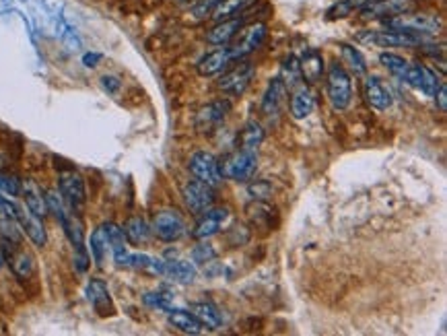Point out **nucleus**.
Returning a JSON list of instances; mask_svg holds the SVG:
<instances>
[{
    "mask_svg": "<svg viewBox=\"0 0 447 336\" xmlns=\"http://www.w3.org/2000/svg\"><path fill=\"white\" fill-rule=\"evenodd\" d=\"M385 29H398L406 33H414V35H433L441 29V19L435 15H426V13H404L398 17H390L383 19Z\"/></svg>",
    "mask_w": 447,
    "mask_h": 336,
    "instance_id": "nucleus-3",
    "label": "nucleus"
},
{
    "mask_svg": "<svg viewBox=\"0 0 447 336\" xmlns=\"http://www.w3.org/2000/svg\"><path fill=\"white\" fill-rule=\"evenodd\" d=\"M21 188H23V182L13 175V173H0V192L6 194V196H21Z\"/></svg>",
    "mask_w": 447,
    "mask_h": 336,
    "instance_id": "nucleus-40",
    "label": "nucleus"
},
{
    "mask_svg": "<svg viewBox=\"0 0 447 336\" xmlns=\"http://www.w3.org/2000/svg\"><path fill=\"white\" fill-rule=\"evenodd\" d=\"M221 2H223V0H196V4H194V8H192V15H194L196 19H207V17H211L214 6L221 4Z\"/></svg>",
    "mask_w": 447,
    "mask_h": 336,
    "instance_id": "nucleus-44",
    "label": "nucleus"
},
{
    "mask_svg": "<svg viewBox=\"0 0 447 336\" xmlns=\"http://www.w3.org/2000/svg\"><path fill=\"white\" fill-rule=\"evenodd\" d=\"M4 266V248H2V241H0V268Z\"/></svg>",
    "mask_w": 447,
    "mask_h": 336,
    "instance_id": "nucleus-50",
    "label": "nucleus"
},
{
    "mask_svg": "<svg viewBox=\"0 0 447 336\" xmlns=\"http://www.w3.org/2000/svg\"><path fill=\"white\" fill-rule=\"evenodd\" d=\"M315 108V93L307 87L306 83H301L299 87L293 89L291 95V114L295 120H306L307 116L313 112Z\"/></svg>",
    "mask_w": 447,
    "mask_h": 336,
    "instance_id": "nucleus-21",
    "label": "nucleus"
},
{
    "mask_svg": "<svg viewBox=\"0 0 447 336\" xmlns=\"http://www.w3.org/2000/svg\"><path fill=\"white\" fill-rule=\"evenodd\" d=\"M74 270L79 272V274H85L87 270H89V254H87V250H74Z\"/></svg>",
    "mask_w": 447,
    "mask_h": 336,
    "instance_id": "nucleus-46",
    "label": "nucleus"
},
{
    "mask_svg": "<svg viewBox=\"0 0 447 336\" xmlns=\"http://www.w3.org/2000/svg\"><path fill=\"white\" fill-rule=\"evenodd\" d=\"M167 320H169V324L173 326V328H178L180 332H184V335H202V330H204V326H202V322L194 315L192 312H186V310H173V308H169L167 310Z\"/></svg>",
    "mask_w": 447,
    "mask_h": 336,
    "instance_id": "nucleus-23",
    "label": "nucleus"
},
{
    "mask_svg": "<svg viewBox=\"0 0 447 336\" xmlns=\"http://www.w3.org/2000/svg\"><path fill=\"white\" fill-rule=\"evenodd\" d=\"M266 35H268V27L266 23H256L252 25H243L241 29H239V33H237L236 37H233V42H231V54H233V60H243V58H248L250 54H254L256 50L264 44V40H266Z\"/></svg>",
    "mask_w": 447,
    "mask_h": 336,
    "instance_id": "nucleus-6",
    "label": "nucleus"
},
{
    "mask_svg": "<svg viewBox=\"0 0 447 336\" xmlns=\"http://www.w3.org/2000/svg\"><path fill=\"white\" fill-rule=\"evenodd\" d=\"M103 229H105V236H108V241H110V250H112V252H116V250L126 248V238H124V231H122V227H118L116 223H103Z\"/></svg>",
    "mask_w": 447,
    "mask_h": 336,
    "instance_id": "nucleus-41",
    "label": "nucleus"
},
{
    "mask_svg": "<svg viewBox=\"0 0 447 336\" xmlns=\"http://www.w3.org/2000/svg\"><path fill=\"white\" fill-rule=\"evenodd\" d=\"M281 81L286 85L289 91H293L295 87H299L303 81V74H301V66H299V58L297 56H286L283 60V66H281Z\"/></svg>",
    "mask_w": 447,
    "mask_h": 336,
    "instance_id": "nucleus-32",
    "label": "nucleus"
},
{
    "mask_svg": "<svg viewBox=\"0 0 447 336\" xmlns=\"http://www.w3.org/2000/svg\"><path fill=\"white\" fill-rule=\"evenodd\" d=\"M122 231H124L126 241L132 243V245H144V243H149L151 236H153L151 225H149L142 216H130V219L124 223Z\"/></svg>",
    "mask_w": 447,
    "mask_h": 336,
    "instance_id": "nucleus-24",
    "label": "nucleus"
},
{
    "mask_svg": "<svg viewBox=\"0 0 447 336\" xmlns=\"http://www.w3.org/2000/svg\"><path fill=\"white\" fill-rule=\"evenodd\" d=\"M229 219V211L227 209H223V207H211L209 211H204L200 219H198V223H196V227H194V231H192V238L194 240H211L212 236H216L219 231H221V227L225 225V221Z\"/></svg>",
    "mask_w": 447,
    "mask_h": 336,
    "instance_id": "nucleus-14",
    "label": "nucleus"
},
{
    "mask_svg": "<svg viewBox=\"0 0 447 336\" xmlns=\"http://www.w3.org/2000/svg\"><path fill=\"white\" fill-rule=\"evenodd\" d=\"M286 95H289V89H286V85L281 81V76L272 79L268 83L266 91H264V97H262V105H260L262 114L266 118H277L283 112Z\"/></svg>",
    "mask_w": 447,
    "mask_h": 336,
    "instance_id": "nucleus-17",
    "label": "nucleus"
},
{
    "mask_svg": "<svg viewBox=\"0 0 447 336\" xmlns=\"http://www.w3.org/2000/svg\"><path fill=\"white\" fill-rule=\"evenodd\" d=\"M353 6H351V2L349 0H338L336 4H332L328 8V13H326V17L328 19H344V17H349V15H353Z\"/></svg>",
    "mask_w": 447,
    "mask_h": 336,
    "instance_id": "nucleus-43",
    "label": "nucleus"
},
{
    "mask_svg": "<svg viewBox=\"0 0 447 336\" xmlns=\"http://www.w3.org/2000/svg\"><path fill=\"white\" fill-rule=\"evenodd\" d=\"M167 262V268H165V274L169 279H173L175 283L180 285H190L194 283L196 274H198V268L194 262L190 260H165Z\"/></svg>",
    "mask_w": 447,
    "mask_h": 336,
    "instance_id": "nucleus-26",
    "label": "nucleus"
},
{
    "mask_svg": "<svg viewBox=\"0 0 447 336\" xmlns=\"http://www.w3.org/2000/svg\"><path fill=\"white\" fill-rule=\"evenodd\" d=\"M153 236H157V240L165 241V243H173V241H180L184 236H186V221L184 216L180 215L178 211L173 209H165V211H159L157 215L153 216Z\"/></svg>",
    "mask_w": 447,
    "mask_h": 336,
    "instance_id": "nucleus-8",
    "label": "nucleus"
},
{
    "mask_svg": "<svg viewBox=\"0 0 447 336\" xmlns=\"http://www.w3.org/2000/svg\"><path fill=\"white\" fill-rule=\"evenodd\" d=\"M4 262H8V265H11L13 272H15L21 281L29 279V277L33 274V268H35V265H33V258H31L27 252H23V250H17V252H13V254L4 256Z\"/></svg>",
    "mask_w": 447,
    "mask_h": 336,
    "instance_id": "nucleus-33",
    "label": "nucleus"
},
{
    "mask_svg": "<svg viewBox=\"0 0 447 336\" xmlns=\"http://www.w3.org/2000/svg\"><path fill=\"white\" fill-rule=\"evenodd\" d=\"M254 76H256V66L248 58H243V60H237L236 66H229L227 71L221 72V79L216 85L225 95H243L250 83L254 81Z\"/></svg>",
    "mask_w": 447,
    "mask_h": 336,
    "instance_id": "nucleus-5",
    "label": "nucleus"
},
{
    "mask_svg": "<svg viewBox=\"0 0 447 336\" xmlns=\"http://www.w3.org/2000/svg\"><path fill=\"white\" fill-rule=\"evenodd\" d=\"M236 60H233V54H231V50L229 46H221V48H216L214 52H209L198 64H196V71L200 76H216V74H221V72H225L231 64H233Z\"/></svg>",
    "mask_w": 447,
    "mask_h": 336,
    "instance_id": "nucleus-18",
    "label": "nucleus"
},
{
    "mask_svg": "<svg viewBox=\"0 0 447 336\" xmlns=\"http://www.w3.org/2000/svg\"><path fill=\"white\" fill-rule=\"evenodd\" d=\"M252 238V233H250V229L245 227V225H233L229 231H227V236H225V240L227 243L231 245V248H241V245H245L248 241Z\"/></svg>",
    "mask_w": 447,
    "mask_h": 336,
    "instance_id": "nucleus-42",
    "label": "nucleus"
},
{
    "mask_svg": "<svg viewBox=\"0 0 447 336\" xmlns=\"http://www.w3.org/2000/svg\"><path fill=\"white\" fill-rule=\"evenodd\" d=\"M248 192H250V196L254 200H266L272 194V186L266 180H258V182H254V184L248 186Z\"/></svg>",
    "mask_w": 447,
    "mask_h": 336,
    "instance_id": "nucleus-45",
    "label": "nucleus"
},
{
    "mask_svg": "<svg viewBox=\"0 0 447 336\" xmlns=\"http://www.w3.org/2000/svg\"><path fill=\"white\" fill-rule=\"evenodd\" d=\"M60 225H62L69 241L72 243V248L74 250H85V231H83V223H81L79 215H74V213L69 211L64 215V219L60 221Z\"/></svg>",
    "mask_w": 447,
    "mask_h": 336,
    "instance_id": "nucleus-31",
    "label": "nucleus"
},
{
    "mask_svg": "<svg viewBox=\"0 0 447 336\" xmlns=\"http://www.w3.org/2000/svg\"><path fill=\"white\" fill-rule=\"evenodd\" d=\"M359 40L376 44L381 48H421L424 44V35H414L398 29H383V31H367L361 33Z\"/></svg>",
    "mask_w": 447,
    "mask_h": 336,
    "instance_id": "nucleus-7",
    "label": "nucleus"
},
{
    "mask_svg": "<svg viewBox=\"0 0 447 336\" xmlns=\"http://www.w3.org/2000/svg\"><path fill=\"white\" fill-rule=\"evenodd\" d=\"M363 97H365V101H367L373 110H377V112H385V110H390L392 103H394L390 89H388V87L381 83V79H377V76H367V79H365V83H363Z\"/></svg>",
    "mask_w": 447,
    "mask_h": 336,
    "instance_id": "nucleus-20",
    "label": "nucleus"
},
{
    "mask_svg": "<svg viewBox=\"0 0 447 336\" xmlns=\"http://www.w3.org/2000/svg\"><path fill=\"white\" fill-rule=\"evenodd\" d=\"M243 25H245V13H243V15H237V17H231V19L216 21V25L207 31V42H209L211 46H216V48L229 46Z\"/></svg>",
    "mask_w": 447,
    "mask_h": 336,
    "instance_id": "nucleus-16",
    "label": "nucleus"
},
{
    "mask_svg": "<svg viewBox=\"0 0 447 336\" xmlns=\"http://www.w3.org/2000/svg\"><path fill=\"white\" fill-rule=\"evenodd\" d=\"M17 221L21 225V231L31 240L35 248H44L47 243V233L42 216L33 215L25 204H17Z\"/></svg>",
    "mask_w": 447,
    "mask_h": 336,
    "instance_id": "nucleus-15",
    "label": "nucleus"
},
{
    "mask_svg": "<svg viewBox=\"0 0 447 336\" xmlns=\"http://www.w3.org/2000/svg\"><path fill=\"white\" fill-rule=\"evenodd\" d=\"M190 171L196 180L209 184V186H219L223 182V173H221V166H219V159L209 153V151H196L192 157H190L188 163Z\"/></svg>",
    "mask_w": 447,
    "mask_h": 336,
    "instance_id": "nucleus-10",
    "label": "nucleus"
},
{
    "mask_svg": "<svg viewBox=\"0 0 447 336\" xmlns=\"http://www.w3.org/2000/svg\"><path fill=\"white\" fill-rule=\"evenodd\" d=\"M21 194L25 198V207L37 216H46L47 207H46V198H44V192L40 190V186L33 182V180H25L23 188H21Z\"/></svg>",
    "mask_w": 447,
    "mask_h": 336,
    "instance_id": "nucleus-25",
    "label": "nucleus"
},
{
    "mask_svg": "<svg viewBox=\"0 0 447 336\" xmlns=\"http://www.w3.org/2000/svg\"><path fill=\"white\" fill-rule=\"evenodd\" d=\"M402 81H404L406 85H410L412 89L421 91V93L426 97L435 95V91H437L439 85H441V81H439V76L435 74V71H431V69L424 66V64H410V62H408V69L404 72V79H402Z\"/></svg>",
    "mask_w": 447,
    "mask_h": 336,
    "instance_id": "nucleus-13",
    "label": "nucleus"
},
{
    "mask_svg": "<svg viewBox=\"0 0 447 336\" xmlns=\"http://www.w3.org/2000/svg\"><path fill=\"white\" fill-rule=\"evenodd\" d=\"M326 91H328V99L334 110L342 112L351 105L353 101V79L351 72L347 71L338 60H334L328 66V74H326Z\"/></svg>",
    "mask_w": 447,
    "mask_h": 336,
    "instance_id": "nucleus-1",
    "label": "nucleus"
},
{
    "mask_svg": "<svg viewBox=\"0 0 447 336\" xmlns=\"http://www.w3.org/2000/svg\"><path fill=\"white\" fill-rule=\"evenodd\" d=\"M192 313L209 330H214V328H219L223 324V315L219 312V308L214 303H211V301H196V303H192Z\"/></svg>",
    "mask_w": 447,
    "mask_h": 336,
    "instance_id": "nucleus-30",
    "label": "nucleus"
},
{
    "mask_svg": "<svg viewBox=\"0 0 447 336\" xmlns=\"http://www.w3.org/2000/svg\"><path fill=\"white\" fill-rule=\"evenodd\" d=\"M101 87L108 93H116L120 89V79L118 76H112V74H105V76H101Z\"/></svg>",
    "mask_w": 447,
    "mask_h": 336,
    "instance_id": "nucleus-48",
    "label": "nucleus"
},
{
    "mask_svg": "<svg viewBox=\"0 0 447 336\" xmlns=\"http://www.w3.org/2000/svg\"><path fill=\"white\" fill-rule=\"evenodd\" d=\"M435 103H437V108H439V112H443L446 114L447 112V87H446V83H441L439 85V89L435 91Z\"/></svg>",
    "mask_w": 447,
    "mask_h": 336,
    "instance_id": "nucleus-47",
    "label": "nucleus"
},
{
    "mask_svg": "<svg viewBox=\"0 0 447 336\" xmlns=\"http://www.w3.org/2000/svg\"><path fill=\"white\" fill-rule=\"evenodd\" d=\"M85 295H87L89 303L93 306L95 312L99 313L101 318L114 315L116 308H114V301H112L110 289H108V285H105L101 279H91V281L87 283Z\"/></svg>",
    "mask_w": 447,
    "mask_h": 336,
    "instance_id": "nucleus-19",
    "label": "nucleus"
},
{
    "mask_svg": "<svg viewBox=\"0 0 447 336\" xmlns=\"http://www.w3.org/2000/svg\"><path fill=\"white\" fill-rule=\"evenodd\" d=\"M171 299H173V295L169 291H153L142 297L144 306H149L153 310H161V312H167L171 308Z\"/></svg>",
    "mask_w": 447,
    "mask_h": 336,
    "instance_id": "nucleus-38",
    "label": "nucleus"
},
{
    "mask_svg": "<svg viewBox=\"0 0 447 336\" xmlns=\"http://www.w3.org/2000/svg\"><path fill=\"white\" fill-rule=\"evenodd\" d=\"M264 141V130L260 126L258 122H248L241 132H239V146L241 149H250V151H256L260 144Z\"/></svg>",
    "mask_w": 447,
    "mask_h": 336,
    "instance_id": "nucleus-34",
    "label": "nucleus"
},
{
    "mask_svg": "<svg viewBox=\"0 0 447 336\" xmlns=\"http://www.w3.org/2000/svg\"><path fill=\"white\" fill-rule=\"evenodd\" d=\"M272 213H274V209L266 200H254L245 207V215L250 219V223L260 229L272 227Z\"/></svg>",
    "mask_w": 447,
    "mask_h": 336,
    "instance_id": "nucleus-28",
    "label": "nucleus"
},
{
    "mask_svg": "<svg viewBox=\"0 0 447 336\" xmlns=\"http://www.w3.org/2000/svg\"><path fill=\"white\" fill-rule=\"evenodd\" d=\"M44 198H46L47 211L56 216V221L60 223V221L64 219V215L69 213V209H66V204H64V200H62L60 192H56V190H47V192H44Z\"/></svg>",
    "mask_w": 447,
    "mask_h": 336,
    "instance_id": "nucleus-39",
    "label": "nucleus"
},
{
    "mask_svg": "<svg viewBox=\"0 0 447 336\" xmlns=\"http://www.w3.org/2000/svg\"><path fill=\"white\" fill-rule=\"evenodd\" d=\"M299 66H301V74H303V81L309 83V85H315L318 81H322L324 76V56L320 50H307L303 54V58L299 60Z\"/></svg>",
    "mask_w": 447,
    "mask_h": 336,
    "instance_id": "nucleus-22",
    "label": "nucleus"
},
{
    "mask_svg": "<svg viewBox=\"0 0 447 336\" xmlns=\"http://www.w3.org/2000/svg\"><path fill=\"white\" fill-rule=\"evenodd\" d=\"M216 256H219V252H216V248L209 243L207 240H198V243L192 248V252H190V258H192V262L196 266H202V265H209L212 260H216Z\"/></svg>",
    "mask_w": 447,
    "mask_h": 336,
    "instance_id": "nucleus-36",
    "label": "nucleus"
},
{
    "mask_svg": "<svg viewBox=\"0 0 447 336\" xmlns=\"http://www.w3.org/2000/svg\"><path fill=\"white\" fill-rule=\"evenodd\" d=\"M379 62H381V66L383 69H388V71L392 72L396 79H404V72L408 69V60H404L402 56L398 54H392V52H383V54H379Z\"/></svg>",
    "mask_w": 447,
    "mask_h": 336,
    "instance_id": "nucleus-37",
    "label": "nucleus"
},
{
    "mask_svg": "<svg viewBox=\"0 0 447 336\" xmlns=\"http://www.w3.org/2000/svg\"><path fill=\"white\" fill-rule=\"evenodd\" d=\"M231 112V101L229 99H214L211 103H207L204 108L198 110L196 114V130L200 134H212L214 130L221 128V124L227 120Z\"/></svg>",
    "mask_w": 447,
    "mask_h": 336,
    "instance_id": "nucleus-9",
    "label": "nucleus"
},
{
    "mask_svg": "<svg viewBox=\"0 0 447 336\" xmlns=\"http://www.w3.org/2000/svg\"><path fill=\"white\" fill-rule=\"evenodd\" d=\"M256 4V0H223L221 4L214 6V11L211 13V17L214 21H223V19H231L237 15L248 13L252 6Z\"/></svg>",
    "mask_w": 447,
    "mask_h": 336,
    "instance_id": "nucleus-29",
    "label": "nucleus"
},
{
    "mask_svg": "<svg viewBox=\"0 0 447 336\" xmlns=\"http://www.w3.org/2000/svg\"><path fill=\"white\" fill-rule=\"evenodd\" d=\"M417 2L414 0H373L369 4H365L361 11V15L365 19H390V17H398V15H404V13H410L414 11Z\"/></svg>",
    "mask_w": 447,
    "mask_h": 336,
    "instance_id": "nucleus-11",
    "label": "nucleus"
},
{
    "mask_svg": "<svg viewBox=\"0 0 447 336\" xmlns=\"http://www.w3.org/2000/svg\"><path fill=\"white\" fill-rule=\"evenodd\" d=\"M221 173L227 180L233 182H248L256 175L258 169V153L250 151V149H237L229 157H225L223 161H219Z\"/></svg>",
    "mask_w": 447,
    "mask_h": 336,
    "instance_id": "nucleus-2",
    "label": "nucleus"
},
{
    "mask_svg": "<svg viewBox=\"0 0 447 336\" xmlns=\"http://www.w3.org/2000/svg\"><path fill=\"white\" fill-rule=\"evenodd\" d=\"M338 50H340V64L344 69H349L354 76L367 74V60H365V56L359 50L351 46V44H340Z\"/></svg>",
    "mask_w": 447,
    "mask_h": 336,
    "instance_id": "nucleus-27",
    "label": "nucleus"
},
{
    "mask_svg": "<svg viewBox=\"0 0 447 336\" xmlns=\"http://www.w3.org/2000/svg\"><path fill=\"white\" fill-rule=\"evenodd\" d=\"M99 60H101V54H95V52L83 56V64H85V66H89V69L97 66V62H99Z\"/></svg>",
    "mask_w": 447,
    "mask_h": 336,
    "instance_id": "nucleus-49",
    "label": "nucleus"
},
{
    "mask_svg": "<svg viewBox=\"0 0 447 336\" xmlns=\"http://www.w3.org/2000/svg\"><path fill=\"white\" fill-rule=\"evenodd\" d=\"M89 250H91V256H93L95 265L103 266V262H105V254H108V250H110V241H108V236H105L103 225L97 227L93 233H91Z\"/></svg>",
    "mask_w": 447,
    "mask_h": 336,
    "instance_id": "nucleus-35",
    "label": "nucleus"
},
{
    "mask_svg": "<svg viewBox=\"0 0 447 336\" xmlns=\"http://www.w3.org/2000/svg\"><path fill=\"white\" fill-rule=\"evenodd\" d=\"M182 194L192 215H202L214 204V188L200 180H190Z\"/></svg>",
    "mask_w": 447,
    "mask_h": 336,
    "instance_id": "nucleus-12",
    "label": "nucleus"
},
{
    "mask_svg": "<svg viewBox=\"0 0 447 336\" xmlns=\"http://www.w3.org/2000/svg\"><path fill=\"white\" fill-rule=\"evenodd\" d=\"M58 192L62 196L66 209L74 215H81V211L85 209V202H87V190H85V180L79 171H74V169L60 171Z\"/></svg>",
    "mask_w": 447,
    "mask_h": 336,
    "instance_id": "nucleus-4",
    "label": "nucleus"
}]
</instances>
